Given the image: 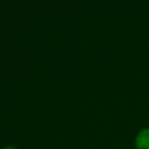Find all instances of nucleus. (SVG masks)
Returning a JSON list of instances; mask_svg holds the SVG:
<instances>
[{
    "label": "nucleus",
    "mask_w": 149,
    "mask_h": 149,
    "mask_svg": "<svg viewBox=\"0 0 149 149\" xmlns=\"http://www.w3.org/2000/svg\"><path fill=\"white\" fill-rule=\"evenodd\" d=\"M1 149H20V148H17V147H15V146H6V147H3V148H1Z\"/></svg>",
    "instance_id": "f03ea898"
},
{
    "label": "nucleus",
    "mask_w": 149,
    "mask_h": 149,
    "mask_svg": "<svg viewBox=\"0 0 149 149\" xmlns=\"http://www.w3.org/2000/svg\"><path fill=\"white\" fill-rule=\"evenodd\" d=\"M135 149H149V127H144L137 132L134 139Z\"/></svg>",
    "instance_id": "f257e3e1"
}]
</instances>
